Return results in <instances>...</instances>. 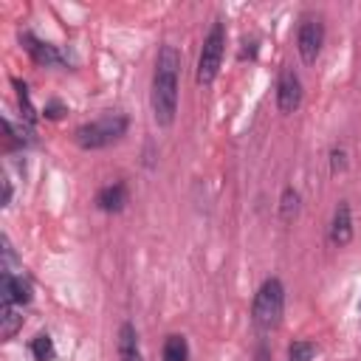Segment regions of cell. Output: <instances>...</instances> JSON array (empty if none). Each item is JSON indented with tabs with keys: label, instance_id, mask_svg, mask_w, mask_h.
I'll return each instance as SVG.
<instances>
[{
	"label": "cell",
	"instance_id": "1",
	"mask_svg": "<svg viewBox=\"0 0 361 361\" xmlns=\"http://www.w3.org/2000/svg\"><path fill=\"white\" fill-rule=\"evenodd\" d=\"M178 76H180V54L175 45L164 42L155 56V71H152V90H149V104L158 127H169L178 113Z\"/></svg>",
	"mask_w": 361,
	"mask_h": 361
},
{
	"label": "cell",
	"instance_id": "2",
	"mask_svg": "<svg viewBox=\"0 0 361 361\" xmlns=\"http://www.w3.org/2000/svg\"><path fill=\"white\" fill-rule=\"evenodd\" d=\"M282 310H285V288L276 276L265 279L259 285V290L254 293V305H251V319L254 327L259 333H271L279 327L282 322Z\"/></svg>",
	"mask_w": 361,
	"mask_h": 361
},
{
	"label": "cell",
	"instance_id": "3",
	"mask_svg": "<svg viewBox=\"0 0 361 361\" xmlns=\"http://www.w3.org/2000/svg\"><path fill=\"white\" fill-rule=\"evenodd\" d=\"M130 127V118L124 113H107L102 118H93L87 124H79L73 138L82 149H102V147H110L116 144Z\"/></svg>",
	"mask_w": 361,
	"mask_h": 361
},
{
	"label": "cell",
	"instance_id": "4",
	"mask_svg": "<svg viewBox=\"0 0 361 361\" xmlns=\"http://www.w3.org/2000/svg\"><path fill=\"white\" fill-rule=\"evenodd\" d=\"M223 51H226V25L223 20H214L206 39H203V48H200V59H197V85L209 87L217 73H220V65H223Z\"/></svg>",
	"mask_w": 361,
	"mask_h": 361
},
{
	"label": "cell",
	"instance_id": "5",
	"mask_svg": "<svg viewBox=\"0 0 361 361\" xmlns=\"http://www.w3.org/2000/svg\"><path fill=\"white\" fill-rule=\"evenodd\" d=\"M324 45V23L319 14H305L302 23H299V31H296V48H299V56L302 62L313 65L319 51Z\"/></svg>",
	"mask_w": 361,
	"mask_h": 361
},
{
	"label": "cell",
	"instance_id": "6",
	"mask_svg": "<svg viewBox=\"0 0 361 361\" xmlns=\"http://www.w3.org/2000/svg\"><path fill=\"white\" fill-rule=\"evenodd\" d=\"M302 104V79L293 68H282L276 79V107L279 113H293Z\"/></svg>",
	"mask_w": 361,
	"mask_h": 361
},
{
	"label": "cell",
	"instance_id": "7",
	"mask_svg": "<svg viewBox=\"0 0 361 361\" xmlns=\"http://www.w3.org/2000/svg\"><path fill=\"white\" fill-rule=\"evenodd\" d=\"M23 45H25V51L31 54V59H34L37 65H65L62 51H59L56 45H51V42L37 39L31 31H25V34H23Z\"/></svg>",
	"mask_w": 361,
	"mask_h": 361
},
{
	"label": "cell",
	"instance_id": "8",
	"mask_svg": "<svg viewBox=\"0 0 361 361\" xmlns=\"http://www.w3.org/2000/svg\"><path fill=\"white\" fill-rule=\"evenodd\" d=\"M127 200H130V195H127V186L121 180H113V183H107L96 192V209L110 212V214L121 212L127 206Z\"/></svg>",
	"mask_w": 361,
	"mask_h": 361
},
{
	"label": "cell",
	"instance_id": "9",
	"mask_svg": "<svg viewBox=\"0 0 361 361\" xmlns=\"http://www.w3.org/2000/svg\"><path fill=\"white\" fill-rule=\"evenodd\" d=\"M353 240V217H350V206L347 200H341L333 212V223H330V243L333 245H347Z\"/></svg>",
	"mask_w": 361,
	"mask_h": 361
},
{
	"label": "cell",
	"instance_id": "10",
	"mask_svg": "<svg viewBox=\"0 0 361 361\" xmlns=\"http://www.w3.org/2000/svg\"><path fill=\"white\" fill-rule=\"evenodd\" d=\"M3 302H14L20 307L31 302V285L14 271H3Z\"/></svg>",
	"mask_w": 361,
	"mask_h": 361
},
{
	"label": "cell",
	"instance_id": "11",
	"mask_svg": "<svg viewBox=\"0 0 361 361\" xmlns=\"http://www.w3.org/2000/svg\"><path fill=\"white\" fill-rule=\"evenodd\" d=\"M118 361H144L141 347H138V333L133 322H124L118 327Z\"/></svg>",
	"mask_w": 361,
	"mask_h": 361
},
{
	"label": "cell",
	"instance_id": "12",
	"mask_svg": "<svg viewBox=\"0 0 361 361\" xmlns=\"http://www.w3.org/2000/svg\"><path fill=\"white\" fill-rule=\"evenodd\" d=\"M23 327V307L14 302H0V333L3 338H11Z\"/></svg>",
	"mask_w": 361,
	"mask_h": 361
},
{
	"label": "cell",
	"instance_id": "13",
	"mask_svg": "<svg viewBox=\"0 0 361 361\" xmlns=\"http://www.w3.org/2000/svg\"><path fill=\"white\" fill-rule=\"evenodd\" d=\"M161 355H164V361H189V344H186V338L178 336V333L166 336Z\"/></svg>",
	"mask_w": 361,
	"mask_h": 361
},
{
	"label": "cell",
	"instance_id": "14",
	"mask_svg": "<svg viewBox=\"0 0 361 361\" xmlns=\"http://www.w3.org/2000/svg\"><path fill=\"white\" fill-rule=\"evenodd\" d=\"M279 214L285 223H290L296 214H299V192L293 186H285L282 189V197H279Z\"/></svg>",
	"mask_w": 361,
	"mask_h": 361
},
{
	"label": "cell",
	"instance_id": "15",
	"mask_svg": "<svg viewBox=\"0 0 361 361\" xmlns=\"http://www.w3.org/2000/svg\"><path fill=\"white\" fill-rule=\"evenodd\" d=\"M31 355H34V361H51L54 358V341L48 333H39L31 338Z\"/></svg>",
	"mask_w": 361,
	"mask_h": 361
},
{
	"label": "cell",
	"instance_id": "16",
	"mask_svg": "<svg viewBox=\"0 0 361 361\" xmlns=\"http://www.w3.org/2000/svg\"><path fill=\"white\" fill-rule=\"evenodd\" d=\"M313 355H316V344L307 338H296L288 347V361H313Z\"/></svg>",
	"mask_w": 361,
	"mask_h": 361
},
{
	"label": "cell",
	"instance_id": "17",
	"mask_svg": "<svg viewBox=\"0 0 361 361\" xmlns=\"http://www.w3.org/2000/svg\"><path fill=\"white\" fill-rule=\"evenodd\" d=\"M330 158H333V161H330V164H333V172H341V169L347 166V152H344L341 147H336V149L330 152Z\"/></svg>",
	"mask_w": 361,
	"mask_h": 361
},
{
	"label": "cell",
	"instance_id": "18",
	"mask_svg": "<svg viewBox=\"0 0 361 361\" xmlns=\"http://www.w3.org/2000/svg\"><path fill=\"white\" fill-rule=\"evenodd\" d=\"M62 113H65L62 102H56V99H54V102H48V104H45V116H48V118H59Z\"/></svg>",
	"mask_w": 361,
	"mask_h": 361
}]
</instances>
